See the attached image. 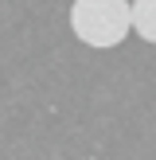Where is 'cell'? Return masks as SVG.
<instances>
[{
    "label": "cell",
    "mask_w": 156,
    "mask_h": 160,
    "mask_svg": "<svg viewBox=\"0 0 156 160\" xmlns=\"http://www.w3.org/2000/svg\"><path fill=\"white\" fill-rule=\"evenodd\" d=\"M70 31L86 47H117L129 35V0H74Z\"/></svg>",
    "instance_id": "cell-1"
},
{
    "label": "cell",
    "mask_w": 156,
    "mask_h": 160,
    "mask_svg": "<svg viewBox=\"0 0 156 160\" xmlns=\"http://www.w3.org/2000/svg\"><path fill=\"white\" fill-rule=\"evenodd\" d=\"M129 31L144 43H156V0H133L129 4Z\"/></svg>",
    "instance_id": "cell-2"
}]
</instances>
